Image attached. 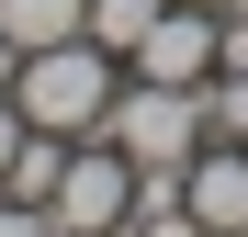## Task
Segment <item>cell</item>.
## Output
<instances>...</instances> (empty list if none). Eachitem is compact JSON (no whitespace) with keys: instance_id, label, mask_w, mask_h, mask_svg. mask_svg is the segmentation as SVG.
<instances>
[{"instance_id":"7c38bea8","label":"cell","mask_w":248,"mask_h":237,"mask_svg":"<svg viewBox=\"0 0 248 237\" xmlns=\"http://www.w3.org/2000/svg\"><path fill=\"white\" fill-rule=\"evenodd\" d=\"M215 12H248V0H215Z\"/></svg>"},{"instance_id":"5b68a950","label":"cell","mask_w":248,"mask_h":237,"mask_svg":"<svg viewBox=\"0 0 248 237\" xmlns=\"http://www.w3.org/2000/svg\"><path fill=\"white\" fill-rule=\"evenodd\" d=\"M181 204H192L203 237H248V147H215V136H203L192 170H181Z\"/></svg>"},{"instance_id":"3957f363","label":"cell","mask_w":248,"mask_h":237,"mask_svg":"<svg viewBox=\"0 0 248 237\" xmlns=\"http://www.w3.org/2000/svg\"><path fill=\"white\" fill-rule=\"evenodd\" d=\"M46 215H57V237H113L124 215H136V158H124L113 136H79L68 170H57V192H46Z\"/></svg>"},{"instance_id":"8992f818","label":"cell","mask_w":248,"mask_h":237,"mask_svg":"<svg viewBox=\"0 0 248 237\" xmlns=\"http://www.w3.org/2000/svg\"><path fill=\"white\" fill-rule=\"evenodd\" d=\"M0 34L34 57V46H68V34H91V0H0Z\"/></svg>"},{"instance_id":"9c48e42d","label":"cell","mask_w":248,"mask_h":237,"mask_svg":"<svg viewBox=\"0 0 248 237\" xmlns=\"http://www.w3.org/2000/svg\"><path fill=\"white\" fill-rule=\"evenodd\" d=\"M170 12V0H91V46H113V57H136V34Z\"/></svg>"},{"instance_id":"7a4b0ae2","label":"cell","mask_w":248,"mask_h":237,"mask_svg":"<svg viewBox=\"0 0 248 237\" xmlns=\"http://www.w3.org/2000/svg\"><path fill=\"white\" fill-rule=\"evenodd\" d=\"M102 136L136 158V170H192V147H203V91H181V79H136V68H124Z\"/></svg>"},{"instance_id":"ba28073f","label":"cell","mask_w":248,"mask_h":237,"mask_svg":"<svg viewBox=\"0 0 248 237\" xmlns=\"http://www.w3.org/2000/svg\"><path fill=\"white\" fill-rule=\"evenodd\" d=\"M203 136H215V147H248V68H215V79H203Z\"/></svg>"},{"instance_id":"277c9868","label":"cell","mask_w":248,"mask_h":237,"mask_svg":"<svg viewBox=\"0 0 248 237\" xmlns=\"http://www.w3.org/2000/svg\"><path fill=\"white\" fill-rule=\"evenodd\" d=\"M124 68H136V79H181V91H203V79H215V0H170V12L136 34Z\"/></svg>"},{"instance_id":"30bf717a","label":"cell","mask_w":248,"mask_h":237,"mask_svg":"<svg viewBox=\"0 0 248 237\" xmlns=\"http://www.w3.org/2000/svg\"><path fill=\"white\" fill-rule=\"evenodd\" d=\"M0 237H57V215H46V204H23V192H0Z\"/></svg>"},{"instance_id":"8fae6325","label":"cell","mask_w":248,"mask_h":237,"mask_svg":"<svg viewBox=\"0 0 248 237\" xmlns=\"http://www.w3.org/2000/svg\"><path fill=\"white\" fill-rule=\"evenodd\" d=\"M12 147H23V102L0 91V170H12Z\"/></svg>"},{"instance_id":"52a82bcc","label":"cell","mask_w":248,"mask_h":237,"mask_svg":"<svg viewBox=\"0 0 248 237\" xmlns=\"http://www.w3.org/2000/svg\"><path fill=\"white\" fill-rule=\"evenodd\" d=\"M68 147H79V136H46V125H23V147H12V170H0V192L46 204V192H57V170H68Z\"/></svg>"},{"instance_id":"6da1fadb","label":"cell","mask_w":248,"mask_h":237,"mask_svg":"<svg viewBox=\"0 0 248 237\" xmlns=\"http://www.w3.org/2000/svg\"><path fill=\"white\" fill-rule=\"evenodd\" d=\"M113 91H124V57H113V46H91V34L34 46V57H23V79H12L23 125H46V136H102Z\"/></svg>"}]
</instances>
